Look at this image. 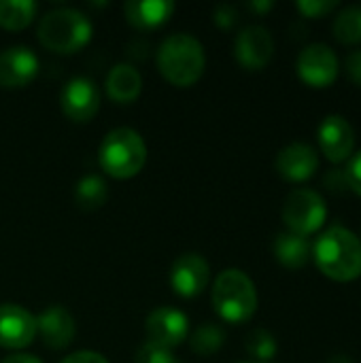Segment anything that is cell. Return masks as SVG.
<instances>
[{"mask_svg": "<svg viewBox=\"0 0 361 363\" xmlns=\"http://www.w3.org/2000/svg\"><path fill=\"white\" fill-rule=\"evenodd\" d=\"M311 255L317 268L332 281L349 283L361 277V240L343 225L326 230L313 245Z\"/></svg>", "mask_w": 361, "mask_h": 363, "instance_id": "obj_1", "label": "cell"}, {"mask_svg": "<svg viewBox=\"0 0 361 363\" xmlns=\"http://www.w3.org/2000/svg\"><path fill=\"white\" fill-rule=\"evenodd\" d=\"M204 49L191 34H172L164 38L157 49V68L162 77L177 87H189L198 83L204 74Z\"/></svg>", "mask_w": 361, "mask_h": 363, "instance_id": "obj_2", "label": "cell"}, {"mask_svg": "<svg viewBox=\"0 0 361 363\" xmlns=\"http://www.w3.org/2000/svg\"><path fill=\"white\" fill-rule=\"evenodd\" d=\"M213 308L228 323H245L257 311V289L238 268L223 270L213 285Z\"/></svg>", "mask_w": 361, "mask_h": 363, "instance_id": "obj_3", "label": "cell"}, {"mask_svg": "<svg viewBox=\"0 0 361 363\" xmlns=\"http://www.w3.org/2000/svg\"><path fill=\"white\" fill-rule=\"evenodd\" d=\"M91 21L77 9H53L36 28L40 45L55 53H74L83 49L91 38Z\"/></svg>", "mask_w": 361, "mask_h": 363, "instance_id": "obj_4", "label": "cell"}, {"mask_svg": "<svg viewBox=\"0 0 361 363\" xmlns=\"http://www.w3.org/2000/svg\"><path fill=\"white\" fill-rule=\"evenodd\" d=\"M100 168L113 179L136 177L147 162V145L132 128L111 130L98 149Z\"/></svg>", "mask_w": 361, "mask_h": 363, "instance_id": "obj_5", "label": "cell"}, {"mask_svg": "<svg viewBox=\"0 0 361 363\" xmlns=\"http://www.w3.org/2000/svg\"><path fill=\"white\" fill-rule=\"evenodd\" d=\"M326 219H328L326 200L315 189H306V187L294 189L283 204V221L291 234L306 238L317 230H321Z\"/></svg>", "mask_w": 361, "mask_h": 363, "instance_id": "obj_6", "label": "cell"}, {"mask_svg": "<svg viewBox=\"0 0 361 363\" xmlns=\"http://www.w3.org/2000/svg\"><path fill=\"white\" fill-rule=\"evenodd\" d=\"M298 77L311 87H328L336 81L340 64L334 49L326 43H313L304 47L296 62Z\"/></svg>", "mask_w": 361, "mask_h": 363, "instance_id": "obj_7", "label": "cell"}, {"mask_svg": "<svg viewBox=\"0 0 361 363\" xmlns=\"http://www.w3.org/2000/svg\"><path fill=\"white\" fill-rule=\"evenodd\" d=\"M145 332H147V342L172 351L187 340L189 321L181 311L170 306H160L147 317Z\"/></svg>", "mask_w": 361, "mask_h": 363, "instance_id": "obj_8", "label": "cell"}, {"mask_svg": "<svg viewBox=\"0 0 361 363\" xmlns=\"http://www.w3.org/2000/svg\"><path fill=\"white\" fill-rule=\"evenodd\" d=\"M211 281V266L198 253H183L170 266V285L181 298L200 296Z\"/></svg>", "mask_w": 361, "mask_h": 363, "instance_id": "obj_9", "label": "cell"}, {"mask_svg": "<svg viewBox=\"0 0 361 363\" xmlns=\"http://www.w3.org/2000/svg\"><path fill=\"white\" fill-rule=\"evenodd\" d=\"M234 55L247 70H262L274 55V40L268 28L247 26L234 40Z\"/></svg>", "mask_w": 361, "mask_h": 363, "instance_id": "obj_10", "label": "cell"}, {"mask_svg": "<svg viewBox=\"0 0 361 363\" xmlns=\"http://www.w3.org/2000/svg\"><path fill=\"white\" fill-rule=\"evenodd\" d=\"M36 338V317L19 304H0V347L19 351Z\"/></svg>", "mask_w": 361, "mask_h": 363, "instance_id": "obj_11", "label": "cell"}, {"mask_svg": "<svg viewBox=\"0 0 361 363\" xmlns=\"http://www.w3.org/2000/svg\"><path fill=\"white\" fill-rule=\"evenodd\" d=\"M62 111L72 121H89L100 108V91L96 83L87 77H74L66 83L62 91Z\"/></svg>", "mask_w": 361, "mask_h": 363, "instance_id": "obj_12", "label": "cell"}, {"mask_svg": "<svg viewBox=\"0 0 361 363\" xmlns=\"http://www.w3.org/2000/svg\"><path fill=\"white\" fill-rule=\"evenodd\" d=\"M317 138H319L321 153H326V157L332 164H340L349 160L355 147L353 128L343 115H328L317 130Z\"/></svg>", "mask_w": 361, "mask_h": 363, "instance_id": "obj_13", "label": "cell"}, {"mask_svg": "<svg viewBox=\"0 0 361 363\" xmlns=\"http://www.w3.org/2000/svg\"><path fill=\"white\" fill-rule=\"evenodd\" d=\"M36 334L47 349L62 351L74 340V317L64 306H49L36 317Z\"/></svg>", "mask_w": 361, "mask_h": 363, "instance_id": "obj_14", "label": "cell"}, {"mask_svg": "<svg viewBox=\"0 0 361 363\" xmlns=\"http://www.w3.org/2000/svg\"><path fill=\"white\" fill-rule=\"evenodd\" d=\"M274 166L283 179H287L291 183H302V181H309L317 172L319 155L306 143H291L279 151Z\"/></svg>", "mask_w": 361, "mask_h": 363, "instance_id": "obj_15", "label": "cell"}, {"mask_svg": "<svg viewBox=\"0 0 361 363\" xmlns=\"http://www.w3.org/2000/svg\"><path fill=\"white\" fill-rule=\"evenodd\" d=\"M38 72V57L28 47H9L0 53V87L28 85Z\"/></svg>", "mask_w": 361, "mask_h": 363, "instance_id": "obj_16", "label": "cell"}, {"mask_svg": "<svg viewBox=\"0 0 361 363\" xmlns=\"http://www.w3.org/2000/svg\"><path fill=\"white\" fill-rule=\"evenodd\" d=\"M143 77L132 64H115L106 74V96L113 102L130 104L140 96Z\"/></svg>", "mask_w": 361, "mask_h": 363, "instance_id": "obj_17", "label": "cell"}, {"mask_svg": "<svg viewBox=\"0 0 361 363\" xmlns=\"http://www.w3.org/2000/svg\"><path fill=\"white\" fill-rule=\"evenodd\" d=\"M128 21L138 30L160 28L174 13V4L166 0H130L123 6Z\"/></svg>", "mask_w": 361, "mask_h": 363, "instance_id": "obj_18", "label": "cell"}, {"mask_svg": "<svg viewBox=\"0 0 361 363\" xmlns=\"http://www.w3.org/2000/svg\"><path fill=\"white\" fill-rule=\"evenodd\" d=\"M311 251H313V247H311L309 238L291 234V232H283L274 240V257L287 270L304 268L311 259Z\"/></svg>", "mask_w": 361, "mask_h": 363, "instance_id": "obj_19", "label": "cell"}, {"mask_svg": "<svg viewBox=\"0 0 361 363\" xmlns=\"http://www.w3.org/2000/svg\"><path fill=\"white\" fill-rule=\"evenodd\" d=\"M36 15V2L32 0H0V28L23 30Z\"/></svg>", "mask_w": 361, "mask_h": 363, "instance_id": "obj_20", "label": "cell"}, {"mask_svg": "<svg viewBox=\"0 0 361 363\" xmlns=\"http://www.w3.org/2000/svg\"><path fill=\"white\" fill-rule=\"evenodd\" d=\"M106 198H109L106 183L98 174H87V177H83L77 183L74 202L83 211H96V208H100L106 202Z\"/></svg>", "mask_w": 361, "mask_h": 363, "instance_id": "obj_21", "label": "cell"}, {"mask_svg": "<svg viewBox=\"0 0 361 363\" xmlns=\"http://www.w3.org/2000/svg\"><path fill=\"white\" fill-rule=\"evenodd\" d=\"M223 342H226V332L215 323H204L196 328L189 336V347L200 357L215 355L223 347Z\"/></svg>", "mask_w": 361, "mask_h": 363, "instance_id": "obj_22", "label": "cell"}, {"mask_svg": "<svg viewBox=\"0 0 361 363\" xmlns=\"http://www.w3.org/2000/svg\"><path fill=\"white\" fill-rule=\"evenodd\" d=\"M334 36L345 45L361 43V4L345 6L334 19Z\"/></svg>", "mask_w": 361, "mask_h": 363, "instance_id": "obj_23", "label": "cell"}, {"mask_svg": "<svg viewBox=\"0 0 361 363\" xmlns=\"http://www.w3.org/2000/svg\"><path fill=\"white\" fill-rule=\"evenodd\" d=\"M245 349H247V353L251 357H255L260 363H268L279 351L277 338L266 330H253L245 340Z\"/></svg>", "mask_w": 361, "mask_h": 363, "instance_id": "obj_24", "label": "cell"}, {"mask_svg": "<svg viewBox=\"0 0 361 363\" xmlns=\"http://www.w3.org/2000/svg\"><path fill=\"white\" fill-rule=\"evenodd\" d=\"M136 363H181L172 351L168 349H162V347H155L151 342H145L138 353H136Z\"/></svg>", "mask_w": 361, "mask_h": 363, "instance_id": "obj_25", "label": "cell"}, {"mask_svg": "<svg viewBox=\"0 0 361 363\" xmlns=\"http://www.w3.org/2000/svg\"><path fill=\"white\" fill-rule=\"evenodd\" d=\"M296 6L304 17H326L338 6V2L336 0H300L296 2Z\"/></svg>", "mask_w": 361, "mask_h": 363, "instance_id": "obj_26", "label": "cell"}, {"mask_svg": "<svg viewBox=\"0 0 361 363\" xmlns=\"http://www.w3.org/2000/svg\"><path fill=\"white\" fill-rule=\"evenodd\" d=\"M345 179H347V185L361 196V151H357L353 157H351V162H349V166H347V172H345Z\"/></svg>", "mask_w": 361, "mask_h": 363, "instance_id": "obj_27", "label": "cell"}, {"mask_svg": "<svg viewBox=\"0 0 361 363\" xmlns=\"http://www.w3.org/2000/svg\"><path fill=\"white\" fill-rule=\"evenodd\" d=\"M345 72L347 77L361 87V49L357 51H351L345 60Z\"/></svg>", "mask_w": 361, "mask_h": 363, "instance_id": "obj_28", "label": "cell"}, {"mask_svg": "<svg viewBox=\"0 0 361 363\" xmlns=\"http://www.w3.org/2000/svg\"><path fill=\"white\" fill-rule=\"evenodd\" d=\"M236 17H238L236 15V9L232 4H219L217 11H215V23L219 28H223V30L232 28L236 23Z\"/></svg>", "mask_w": 361, "mask_h": 363, "instance_id": "obj_29", "label": "cell"}, {"mask_svg": "<svg viewBox=\"0 0 361 363\" xmlns=\"http://www.w3.org/2000/svg\"><path fill=\"white\" fill-rule=\"evenodd\" d=\"M60 363H109L106 357H102L100 353H94V351H79V353H72L70 357L62 359Z\"/></svg>", "mask_w": 361, "mask_h": 363, "instance_id": "obj_30", "label": "cell"}, {"mask_svg": "<svg viewBox=\"0 0 361 363\" xmlns=\"http://www.w3.org/2000/svg\"><path fill=\"white\" fill-rule=\"evenodd\" d=\"M0 363H43V362H40V359H36L34 355H28V353H15V355L4 357Z\"/></svg>", "mask_w": 361, "mask_h": 363, "instance_id": "obj_31", "label": "cell"}, {"mask_svg": "<svg viewBox=\"0 0 361 363\" xmlns=\"http://www.w3.org/2000/svg\"><path fill=\"white\" fill-rule=\"evenodd\" d=\"M251 9L257 11V13H266L272 9V2H251Z\"/></svg>", "mask_w": 361, "mask_h": 363, "instance_id": "obj_32", "label": "cell"}, {"mask_svg": "<svg viewBox=\"0 0 361 363\" xmlns=\"http://www.w3.org/2000/svg\"><path fill=\"white\" fill-rule=\"evenodd\" d=\"M330 363H351V362H349V359H347L345 355H338V357H334V359H332Z\"/></svg>", "mask_w": 361, "mask_h": 363, "instance_id": "obj_33", "label": "cell"}, {"mask_svg": "<svg viewBox=\"0 0 361 363\" xmlns=\"http://www.w3.org/2000/svg\"><path fill=\"white\" fill-rule=\"evenodd\" d=\"M243 363H260V362H243Z\"/></svg>", "mask_w": 361, "mask_h": 363, "instance_id": "obj_34", "label": "cell"}]
</instances>
